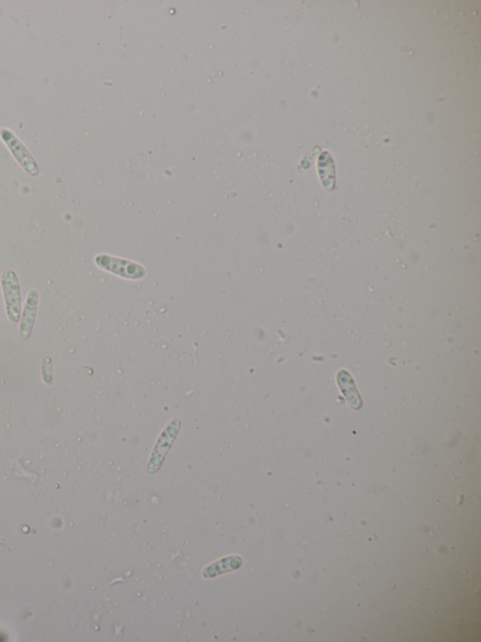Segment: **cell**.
Returning <instances> with one entry per match:
<instances>
[{"label": "cell", "instance_id": "obj_5", "mask_svg": "<svg viewBox=\"0 0 481 642\" xmlns=\"http://www.w3.org/2000/svg\"><path fill=\"white\" fill-rule=\"evenodd\" d=\"M42 367L43 381L48 386H51L54 383V369L50 357H45L43 359Z\"/></svg>", "mask_w": 481, "mask_h": 642}, {"label": "cell", "instance_id": "obj_4", "mask_svg": "<svg viewBox=\"0 0 481 642\" xmlns=\"http://www.w3.org/2000/svg\"><path fill=\"white\" fill-rule=\"evenodd\" d=\"M38 303H39V294L36 290H31L26 300L24 311H23L21 323L19 327V335L22 340L30 339L36 320Z\"/></svg>", "mask_w": 481, "mask_h": 642}, {"label": "cell", "instance_id": "obj_2", "mask_svg": "<svg viewBox=\"0 0 481 642\" xmlns=\"http://www.w3.org/2000/svg\"><path fill=\"white\" fill-rule=\"evenodd\" d=\"M95 263L103 270L126 277V278L140 279L145 274V271L141 266L126 261V260L104 256V254L95 257Z\"/></svg>", "mask_w": 481, "mask_h": 642}, {"label": "cell", "instance_id": "obj_3", "mask_svg": "<svg viewBox=\"0 0 481 642\" xmlns=\"http://www.w3.org/2000/svg\"><path fill=\"white\" fill-rule=\"evenodd\" d=\"M2 138L5 143L10 147L11 151L13 152L14 158L19 162L20 165L26 170V172L31 175H36L39 173L37 164L35 163L33 158L31 157L27 148L11 132L3 131Z\"/></svg>", "mask_w": 481, "mask_h": 642}, {"label": "cell", "instance_id": "obj_1", "mask_svg": "<svg viewBox=\"0 0 481 642\" xmlns=\"http://www.w3.org/2000/svg\"><path fill=\"white\" fill-rule=\"evenodd\" d=\"M1 285L4 294L6 311L9 319L14 323L18 322L21 317V291L16 273L11 270H6L2 274Z\"/></svg>", "mask_w": 481, "mask_h": 642}, {"label": "cell", "instance_id": "obj_6", "mask_svg": "<svg viewBox=\"0 0 481 642\" xmlns=\"http://www.w3.org/2000/svg\"><path fill=\"white\" fill-rule=\"evenodd\" d=\"M11 550V546L6 545L5 543L1 542L0 540V553L5 554L9 553Z\"/></svg>", "mask_w": 481, "mask_h": 642}]
</instances>
